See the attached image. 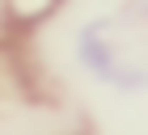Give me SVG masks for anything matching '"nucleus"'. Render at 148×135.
I'll list each match as a JSON object with an SVG mask.
<instances>
[{
	"label": "nucleus",
	"mask_w": 148,
	"mask_h": 135,
	"mask_svg": "<svg viewBox=\"0 0 148 135\" xmlns=\"http://www.w3.org/2000/svg\"><path fill=\"white\" fill-rule=\"evenodd\" d=\"M51 4H59V0H17V13H25V17H38V13H47Z\"/></svg>",
	"instance_id": "obj_1"
}]
</instances>
